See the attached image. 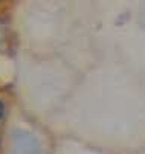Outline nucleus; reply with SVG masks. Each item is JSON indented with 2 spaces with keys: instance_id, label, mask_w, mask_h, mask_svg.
Returning a JSON list of instances; mask_svg holds the SVG:
<instances>
[{
  "instance_id": "obj_1",
  "label": "nucleus",
  "mask_w": 145,
  "mask_h": 154,
  "mask_svg": "<svg viewBox=\"0 0 145 154\" xmlns=\"http://www.w3.org/2000/svg\"><path fill=\"white\" fill-rule=\"evenodd\" d=\"M11 154H38V142L26 131H15L12 134Z\"/></svg>"
},
{
  "instance_id": "obj_2",
  "label": "nucleus",
  "mask_w": 145,
  "mask_h": 154,
  "mask_svg": "<svg viewBox=\"0 0 145 154\" xmlns=\"http://www.w3.org/2000/svg\"><path fill=\"white\" fill-rule=\"evenodd\" d=\"M140 20H142V23L145 25V3L142 5V9H140Z\"/></svg>"
},
{
  "instance_id": "obj_3",
  "label": "nucleus",
  "mask_w": 145,
  "mask_h": 154,
  "mask_svg": "<svg viewBox=\"0 0 145 154\" xmlns=\"http://www.w3.org/2000/svg\"><path fill=\"white\" fill-rule=\"evenodd\" d=\"M2 115H3V105L0 104V118H2Z\"/></svg>"
}]
</instances>
